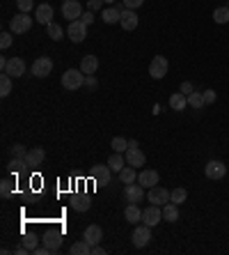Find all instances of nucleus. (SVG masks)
I'll return each mask as SVG.
<instances>
[{
  "mask_svg": "<svg viewBox=\"0 0 229 255\" xmlns=\"http://www.w3.org/2000/svg\"><path fill=\"white\" fill-rule=\"evenodd\" d=\"M85 85V74L80 69H67L62 74V88L74 92V90H80Z\"/></svg>",
  "mask_w": 229,
  "mask_h": 255,
  "instance_id": "nucleus-1",
  "label": "nucleus"
},
{
  "mask_svg": "<svg viewBox=\"0 0 229 255\" xmlns=\"http://www.w3.org/2000/svg\"><path fill=\"white\" fill-rule=\"evenodd\" d=\"M30 28H32V16L25 12H18L16 16L9 21V30H12L14 35H23V32H28Z\"/></svg>",
  "mask_w": 229,
  "mask_h": 255,
  "instance_id": "nucleus-2",
  "label": "nucleus"
},
{
  "mask_svg": "<svg viewBox=\"0 0 229 255\" xmlns=\"http://www.w3.org/2000/svg\"><path fill=\"white\" fill-rule=\"evenodd\" d=\"M167 69H170V62H167V58H165V55H153L152 65H149V76L158 81V78L167 76Z\"/></svg>",
  "mask_w": 229,
  "mask_h": 255,
  "instance_id": "nucleus-3",
  "label": "nucleus"
},
{
  "mask_svg": "<svg viewBox=\"0 0 229 255\" xmlns=\"http://www.w3.org/2000/svg\"><path fill=\"white\" fill-rule=\"evenodd\" d=\"M152 242V226H147V223H138L133 230V246L135 249H145L147 244Z\"/></svg>",
  "mask_w": 229,
  "mask_h": 255,
  "instance_id": "nucleus-4",
  "label": "nucleus"
},
{
  "mask_svg": "<svg viewBox=\"0 0 229 255\" xmlns=\"http://www.w3.org/2000/svg\"><path fill=\"white\" fill-rule=\"evenodd\" d=\"M89 177L94 179L99 186H106L110 184V177H112V170L110 166H103V163H96V166H92V170H89Z\"/></svg>",
  "mask_w": 229,
  "mask_h": 255,
  "instance_id": "nucleus-5",
  "label": "nucleus"
},
{
  "mask_svg": "<svg viewBox=\"0 0 229 255\" xmlns=\"http://www.w3.org/2000/svg\"><path fill=\"white\" fill-rule=\"evenodd\" d=\"M67 35L74 44H80L85 37H87V25L82 23L80 18L78 21H69V28H67Z\"/></svg>",
  "mask_w": 229,
  "mask_h": 255,
  "instance_id": "nucleus-6",
  "label": "nucleus"
},
{
  "mask_svg": "<svg viewBox=\"0 0 229 255\" xmlns=\"http://www.w3.org/2000/svg\"><path fill=\"white\" fill-rule=\"evenodd\" d=\"M160 221H163V207L158 205H149V207L142 209V223H147V226H158Z\"/></svg>",
  "mask_w": 229,
  "mask_h": 255,
  "instance_id": "nucleus-7",
  "label": "nucleus"
},
{
  "mask_svg": "<svg viewBox=\"0 0 229 255\" xmlns=\"http://www.w3.org/2000/svg\"><path fill=\"white\" fill-rule=\"evenodd\" d=\"M51 71H53V60L46 58V55H41V58H37L35 62H32V76L46 78Z\"/></svg>",
  "mask_w": 229,
  "mask_h": 255,
  "instance_id": "nucleus-8",
  "label": "nucleus"
},
{
  "mask_svg": "<svg viewBox=\"0 0 229 255\" xmlns=\"http://www.w3.org/2000/svg\"><path fill=\"white\" fill-rule=\"evenodd\" d=\"M62 16H65L67 21H78V18L82 16V5L78 0H65V2H62Z\"/></svg>",
  "mask_w": 229,
  "mask_h": 255,
  "instance_id": "nucleus-9",
  "label": "nucleus"
},
{
  "mask_svg": "<svg viewBox=\"0 0 229 255\" xmlns=\"http://www.w3.org/2000/svg\"><path fill=\"white\" fill-rule=\"evenodd\" d=\"M147 200L152 202V205H158V207H163L165 202H170V191L165 189V186H152L147 193Z\"/></svg>",
  "mask_w": 229,
  "mask_h": 255,
  "instance_id": "nucleus-10",
  "label": "nucleus"
},
{
  "mask_svg": "<svg viewBox=\"0 0 229 255\" xmlns=\"http://www.w3.org/2000/svg\"><path fill=\"white\" fill-rule=\"evenodd\" d=\"M124 198H126V202H142L145 200V186L142 184H124Z\"/></svg>",
  "mask_w": 229,
  "mask_h": 255,
  "instance_id": "nucleus-11",
  "label": "nucleus"
},
{
  "mask_svg": "<svg viewBox=\"0 0 229 255\" xmlns=\"http://www.w3.org/2000/svg\"><path fill=\"white\" fill-rule=\"evenodd\" d=\"M204 175L209 179H223L227 175V166H225L223 161H209L204 166Z\"/></svg>",
  "mask_w": 229,
  "mask_h": 255,
  "instance_id": "nucleus-12",
  "label": "nucleus"
},
{
  "mask_svg": "<svg viewBox=\"0 0 229 255\" xmlns=\"http://www.w3.org/2000/svg\"><path fill=\"white\" fill-rule=\"evenodd\" d=\"M138 182H140L145 189H152V186H156L160 182V177H158V172L152 170V168H142V170L138 172Z\"/></svg>",
  "mask_w": 229,
  "mask_h": 255,
  "instance_id": "nucleus-13",
  "label": "nucleus"
},
{
  "mask_svg": "<svg viewBox=\"0 0 229 255\" xmlns=\"http://www.w3.org/2000/svg\"><path fill=\"white\" fill-rule=\"evenodd\" d=\"M35 21L41 25H48L53 21V7L48 5V2H41V5L35 7Z\"/></svg>",
  "mask_w": 229,
  "mask_h": 255,
  "instance_id": "nucleus-14",
  "label": "nucleus"
},
{
  "mask_svg": "<svg viewBox=\"0 0 229 255\" xmlns=\"http://www.w3.org/2000/svg\"><path fill=\"white\" fill-rule=\"evenodd\" d=\"M126 163L133 168H142L147 163V156H145V152L140 147H131V149H126Z\"/></svg>",
  "mask_w": 229,
  "mask_h": 255,
  "instance_id": "nucleus-15",
  "label": "nucleus"
},
{
  "mask_svg": "<svg viewBox=\"0 0 229 255\" xmlns=\"http://www.w3.org/2000/svg\"><path fill=\"white\" fill-rule=\"evenodd\" d=\"M82 239H85L87 244H92V246H96V244H101V239H103V228L96 226V223H92V226L85 228Z\"/></svg>",
  "mask_w": 229,
  "mask_h": 255,
  "instance_id": "nucleus-16",
  "label": "nucleus"
},
{
  "mask_svg": "<svg viewBox=\"0 0 229 255\" xmlns=\"http://www.w3.org/2000/svg\"><path fill=\"white\" fill-rule=\"evenodd\" d=\"M138 23H140V18H138V14H135V9H122V18H119V25H122L124 30H135L138 28Z\"/></svg>",
  "mask_w": 229,
  "mask_h": 255,
  "instance_id": "nucleus-17",
  "label": "nucleus"
},
{
  "mask_svg": "<svg viewBox=\"0 0 229 255\" xmlns=\"http://www.w3.org/2000/svg\"><path fill=\"white\" fill-rule=\"evenodd\" d=\"M5 74H9L12 78H21L25 74V62L21 58H9V62L5 67Z\"/></svg>",
  "mask_w": 229,
  "mask_h": 255,
  "instance_id": "nucleus-18",
  "label": "nucleus"
},
{
  "mask_svg": "<svg viewBox=\"0 0 229 255\" xmlns=\"http://www.w3.org/2000/svg\"><path fill=\"white\" fill-rule=\"evenodd\" d=\"M124 219L129 221V223H133V226H138V223H142V209L135 202H129L124 207Z\"/></svg>",
  "mask_w": 229,
  "mask_h": 255,
  "instance_id": "nucleus-19",
  "label": "nucleus"
},
{
  "mask_svg": "<svg viewBox=\"0 0 229 255\" xmlns=\"http://www.w3.org/2000/svg\"><path fill=\"white\" fill-rule=\"evenodd\" d=\"M41 242L46 244L53 253H58V249L62 246V235H60V232H55V230H48L46 235H44V239H41Z\"/></svg>",
  "mask_w": 229,
  "mask_h": 255,
  "instance_id": "nucleus-20",
  "label": "nucleus"
},
{
  "mask_svg": "<svg viewBox=\"0 0 229 255\" xmlns=\"http://www.w3.org/2000/svg\"><path fill=\"white\" fill-rule=\"evenodd\" d=\"M96 69H99V60H96V55H85V58L80 60V71L85 74V76L96 74Z\"/></svg>",
  "mask_w": 229,
  "mask_h": 255,
  "instance_id": "nucleus-21",
  "label": "nucleus"
},
{
  "mask_svg": "<svg viewBox=\"0 0 229 255\" xmlns=\"http://www.w3.org/2000/svg\"><path fill=\"white\" fill-rule=\"evenodd\" d=\"M44 159H46V152H44L41 147H32V149H28V154H25V161H28L32 168L41 166V163H44Z\"/></svg>",
  "mask_w": 229,
  "mask_h": 255,
  "instance_id": "nucleus-22",
  "label": "nucleus"
},
{
  "mask_svg": "<svg viewBox=\"0 0 229 255\" xmlns=\"http://www.w3.org/2000/svg\"><path fill=\"white\" fill-rule=\"evenodd\" d=\"M163 221H167V223H176L179 221V205H174V202H165L163 205Z\"/></svg>",
  "mask_w": 229,
  "mask_h": 255,
  "instance_id": "nucleus-23",
  "label": "nucleus"
},
{
  "mask_svg": "<svg viewBox=\"0 0 229 255\" xmlns=\"http://www.w3.org/2000/svg\"><path fill=\"white\" fill-rule=\"evenodd\" d=\"M101 18H103V23H108V25L119 23V18H122V7H108V9H103Z\"/></svg>",
  "mask_w": 229,
  "mask_h": 255,
  "instance_id": "nucleus-24",
  "label": "nucleus"
},
{
  "mask_svg": "<svg viewBox=\"0 0 229 255\" xmlns=\"http://www.w3.org/2000/svg\"><path fill=\"white\" fill-rule=\"evenodd\" d=\"M124 161H126V156H124L122 152H112V156L108 159V166H110L112 172H122L124 168H126L124 166Z\"/></svg>",
  "mask_w": 229,
  "mask_h": 255,
  "instance_id": "nucleus-25",
  "label": "nucleus"
},
{
  "mask_svg": "<svg viewBox=\"0 0 229 255\" xmlns=\"http://www.w3.org/2000/svg\"><path fill=\"white\" fill-rule=\"evenodd\" d=\"M188 106V97L183 95V92H174L170 97V108L172 111H183V108Z\"/></svg>",
  "mask_w": 229,
  "mask_h": 255,
  "instance_id": "nucleus-26",
  "label": "nucleus"
},
{
  "mask_svg": "<svg viewBox=\"0 0 229 255\" xmlns=\"http://www.w3.org/2000/svg\"><path fill=\"white\" fill-rule=\"evenodd\" d=\"M71 207L76 212H87L92 207V200H89V196H74L71 198Z\"/></svg>",
  "mask_w": 229,
  "mask_h": 255,
  "instance_id": "nucleus-27",
  "label": "nucleus"
},
{
  "mask_svg": "<svg viewBox=\"0 0 229 255\" xmlns=\"http://www.w3.org/2000/svg\"><path fill=\"white\" fill-rule=\"evenodd\" d=\"M46 32H48V37L53 39V42H60V39H65V28L60 23H55V21H51V23L46 25Z\"/></svg>",
  "mask_w": 229,
  "mask_h": 255,
  "instance_id": "nucleus-28",
  "label": "nucleus"
},
{
  "mask_svg": "<svg viewBox=\"0 0 229 255\" xmlns=\"http://www.w3.org/2000/svg\"><path fill=\"white\" fill-rule=\"evenodd\" d=\"M213 21H216L218 25L229 23V7L227 5H225V7H216V9H213Z\"/></svg>",
  "mask_w": 229,
  "mask_h": 255,
  "instance_id": "nucleus-29",
  "label": "nucleus"
},
{
  "mask_svg": "<svg viewBox=\"0 0 229 255\" xmlns=\"http://www.w3.org/2000/svg\"><path fill=\"white\" fill-rule=\"evenodd\" d=\"M69 253L71 255H89V253H92V244H87L85 239H82V242H76L69 249Z\"/></svg>",
  "mask_w": 229,
  "mask_h": 255,
  "instance_id": "nucleus-30",
  "label": "nucleus"
},
{
  "mask_svg": "<svg viewBox=\"0 0 229 255\" xmlns=\"http://www.w3.org/2000/svg\"><path fill=\"white\" fill-rule=\"evenodd\" d=\"M119 179H122V184H133L135 179H138V172H135L133 166H129V163H126V168L119 172Z\"/></svg>",
  "mask_w": 229,
  "mask_h": 255,
  "instance_id": "nucleus-31",
  "label": "nucleus"
},
{
  "mask_svg": "<svg viewBox=\"0 0 229 255\" xmlns=\"http://www.w3.org/2000/svg\"><path fill=\"white\" fill-rule=\"evenodd\" d=\"M170 200L174 202V205H181V202L188 200V191L183 189V186H176V189L170 191Z\"/></svg>",
  "mask_w": 229,
  "mask_h": 255,
  "instance_id": "nucleus-32",
  "label": "nucleus"
},
{
  "mask_svg": "<svg viewBox=\"0 0 229 255\" xmlns=\"http://www.w3.org/2000/svg\"><path fill=\"white\" fill-rule=\"evenodd\" d=\"M28 166H30V163L25 161V156H14L12 163H9V170H12L14 175H18V172H23Z\"/></svg>",
  "mask_w": 229,
  "mask_h": 255,
  "instance_id": "nucleus-33",
  "label": "nucleus"
},
{
  "mask_svg": "<svg viewBox=\"0 0 229 255\" xmlns=\"http://www.w3.org/2000/svg\"><path fill=\"white\" fill-rule=\"evenodd\" d=\"M188 106L195 108V111H202V108H204V97H202V92H190L188 95Z\"/></svg>",
  "mask_w": 229,
  "mask_h": 255,
  "instance_id": "nucleus-34",
  "label": "nucleus"
},
{
  "mask_svg": "<svg viewBox=\"0 0 229 255\" xmlns=\"http://www.w3.org/2000/svg\"><path fill=\"white\" fill-rule=\"evenodd\" d=\"M9 92H12V76L2 71V76H0V95L7 97Z\"/></svg>",
  "mask_w": 229,
  "mask_h": 255,
  "instance_id": "nucleus-35",
  "label": "nucleus"
},
{
  "mask_svg": "<svg viewBox=\"0 0 229 255\" xmlns=\"http://www.w3.org/2000/svg\"><path fill=\"white\" fill-rule=\"evenodd\" d=\"M110 147H112V152H126L129 149V140L126 138H122V136H117V138H112V142H110Z\"/></svg>",
  "mask_w": 229,
  "mask_h": 255,
  "instance_id": "nucleus-36",
  "label": "nucleus"
},
{
  "mask_svg": "<svg viewBox=\"0 0 229 255\" xmlns=\"http://www.w3.org/2000/svg\"><path fill=\"white\" fill-rule=\"evenodd\" d=\"M12 193H14V182L12 179H2V182H0V196L9 198Z\"/></svg>",
  "mask_w": 229,
  "mask_h": 255,
  "instance_id": "nucleus-37",
  "label": "nucleus"
},
{
  "mask_svg": "<svg viewBox=\"0 0 229 255\" xmlns=\"http://www.w3.org/2000/svg\"><path fill=\"white\" fill-rule=\"evenodd\" d=\"M37 242H39V239H37V235H25V237L21 239V244H23V246L30 251V253H35V249H37Z\"/></svg>",
  "mask_w": 229,
  "mask_h": 255,
  "instance_id": "nucleus-38",
  "label": "nucleus"
},
{
  "mask_svg": "<svg viewBox=\"0 0 229 255\" xmlns=\"http://www.w3.org/2000/svg\"><path fill=\"white\" fill-rule=\"evenodd\" d=\"M16 7L18 12H32V7H35V0H16Z\"/></svg>",
  "mask_w": 229,
  "mask_h": 255,
  "instance_id": "nucleus-39",
  "label": "nucleus"
},
{
  "mask_svg": "<svg viewBox=\"0 0 229 255\" xmlns=\"http://www.w3.org/2000/svg\"><path fill=\"white\" fill-rule=\"evenodd\" d=\"M9 152H12V156H25L28 154V147L21 145V142H14L12 147H9Z\"/></svg>",
  "mask_w": 229,
  "mask_h": 255,
  "instance_id": "nucleus-40",
  "label": "nucleus"
},
{
  "mask_svg": "<svg viewBox=\"0 0 229 255\" xmlns=\"http://www.w3.org/2000/svg\"><path fill=\"white\" fill-rule=\"evenodd\" d=\"M202 97H204V106H211V104H216V99H218L216 90H204Z\"/></svg>",
  "mask_w": 229,
  "mask_h": 255,
  "instance_id": "nucleus-41",
  "label": "nucleus"
},
{
  "mask_svg": "<svg viewBox=\"0 0 229 255\" xmlns=\"http://www.w3.org/2000/svg\"><path fill=\"white\" fill-rule=\"evenodd\" d=\"M12 32H2V35H0V48H2V51H5V48H9L12 46Z\"/></svg>",
  "mask_w": 229,
  "mask_h": 255,
  "instance_id": "nucleus-42",
  "label": "nucleus"
},
{
  "mask_svg": "<svg viewBox=\"0 0 229 255\" xmlns=\"http://www.w3.org/2000/svg\"><path fill=\"white\" fill-rule=\"evenodd\" d=\"M142 2L145 0H124V9H138V7H142Z\"/></svg>",
  "mask_w": 229,
  "mask_h": 255,
  "instance_id": "nucleus-43",
  "label": "nucleus"
},
{
  "mask_svg": "<svg viewBox=\"0 0 229 255\" xmlns=\"http://www.w3.org/2000/svg\"><path fill=\"white\" fill-rule=\"evenodd\" d=\"M80 21H82L85 25H92V21H94V12H89V9H87V12H82Z\"/></svg>",
  "mask_w": 229,
  "mask_h": 255,
  "instance_id": "nucleus-44",
  "label": "nucleus"
},
{
  "mask_svg": "<svg viewBox=\"0 0 229 255\" xmlns=\"http://www.w3.org/2000/svg\"><path fill=\"white\" fill-rule=\"evenodd\" d=\"M181 92H183V95H186V97H188L190 92H195L193 83H190V81H183V83H181Z\"/></svg>",
  "mask_w": 229,
  "mask_h": 255,
  "instance_id": "nucleus-45",
  "label": "nucleus"
},
{
  "mask_svg": "<svg viewBox=\"0 0 229 255\" xmlns=\"http://www.w3.org/2000/svg\"><path fill=\"white\" fill-rule=\"evenodd\" d=\"M85 85H87L89 90H96V78H94V74H89V76H85Z\"/></svg>",
  "mask_w": 229,
  "mask_h": 255,
  "instance_id": "nucleus-46",
  "label": "nucleus"
},
{
  "mask_svg": "<svg viewBox=\"0 0 229 255\" xmlns=\"http://www.w3.org/2000/svg\"><path fill=\"white\" fill-rule=\"evenodd\" d=\"M101 5H103V0H89V2H87V9H89V12H96Z\"/></svg>",
  "mask_w": 229,
  "mask_h": 255,
  "instance_id": "nucleus-47",
  "label": "nucleus"
},
{
  "mask_svg": "<svg viewBox=\"0 0 229 255\" xmlns=\"http://www.w3.org/2000/svg\"><path fill=\"white\" fill-rule=\"evenodd\" d=\"M106 253V249H103V246H99V244H96V246H92V255H103Z\"/></svg>",
  "mask_w": 229,
  "mask_h": 255,
  "instance_id": "nucleus-48",
  "label": "nucleus"
},
{
  "mask_svg": "<svg viewBox=\"0 0 229 255\" xmlns=\"http://www.w3.org/2000/svg\"><path fill=\"white\" fill-rule=\"evenodd\" d=\"M14 253H16V255H28V253H30V251H28V249H25L23 244H21V246H18V249H16V251H14Z\"/></svg>",
  "mask_w": 229,
  "mask_h": 255,
  "instance_id": "nucleus-49",
  "label": "nucleus"
},
{
  "mask_svg": "<svg viewBox=\"0 0 229 255\" xmlns=\"http://www.w3.org/2000/svg\"><path fill=\"white\" fill-rule=\"evenodd\" d=\"M103 2H117V0H103Z\"/></svg>",
  "mask_w": 229,
  "mask_h": 255,
  "instance_id": "nucleus-50",
  "label": "nucleus"
},
{
  "mask_svg": "<svg viewBox=\"0 0 229 255\" xmlns=\"http://www.w3.org/2000/svg\"><path fill=\"white\" fill-rule=\"evenodd\" d=\"M227 7H229V0H227Z\"/></svg>",
  "mask_w": 229,
  "mask_h": 255,
  "instance_id": "nucleus-51",
  "label": "nucleus"
}]
</instances>
